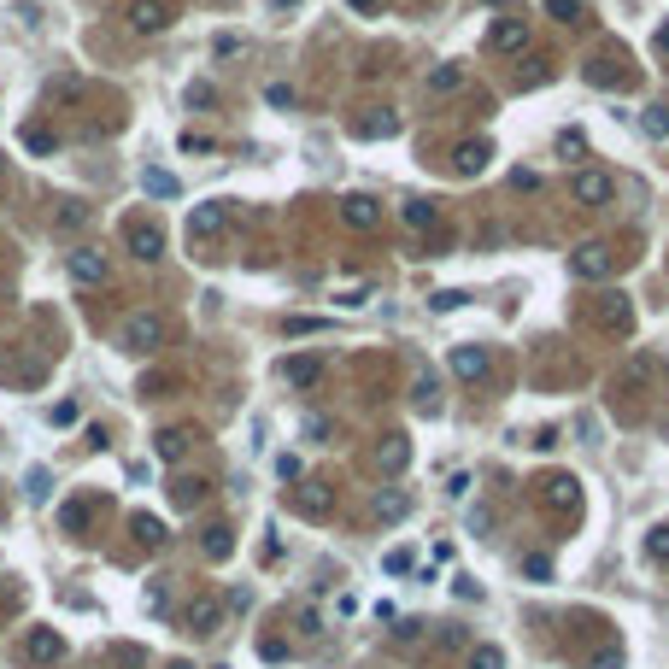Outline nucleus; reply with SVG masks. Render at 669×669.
Listing matches in <instances>:
<instances>
[{
    "label": "nucleus",
    "mask_w": 669,
    "mask_h": 669,
    "mask_svg": "<svg viewBox=\"0 0 669 669\" xmlns=\"http://www.w3.org/2000/svg\"><path fill=\"white\" fill-rule=\"evenodd\" d=\"M118 341H124V352H159V341H165V318H159V311H129Z\"/></svg>",
    "instance_id": "1"
},
{
    "label": "nucleus",
    "mask_w": 669,
    "mask_h": 669,
    "mask_svg": "<svg viewBox=\"0 0 669 669\" xmlns=\"http://www.w3.org/2000/svg\"><path fill=\"white\" fill-rule=\"evenodd\" d=\"M65 277L77 282V288H100V282L112 277V259H106L100 247H77V252L65 259Z\"/></svg>",
    "instance_id": "2"
},
{
    "label": "nucleus",
    "mask_w": 669,
    "mask_h": 669,
    "mask_svg": "<svg viewBox=\"0 0 669 669\" xmlns=\"http://www.w3.org/2000/svg\"><path fill=\"white\" fill-rule=\"evenodd\" d=\"M124 247L136 252L141 265H159V259H165V229H159V223H147V218H136L124 229Z\"/></svg>",
    "instance_id": "3"
},
{
    "label": "nucleus",
    "mask_w": 669,
    "mask_h": 669,
    "mask_svg": "<svg viewBox=\"0 0 669 669\" xmlns=\"http://www.w3.org/2000/svg\"><path fill=\"white\" fill-rule=\"evenodd\" d=\"M446 370H452L458 382H482V376L493 370V359H488V347L464 341V347H452V352H446Z\"/></svg>",
    "instance_id": "4"
},
{
    "label": "nucleus",
    "mask_w": 669,
    "mask_h": 669,
    "mask_svg": "<svg viewBox=\"0 0 669 669\" xmlns=\"http://www.w3.org/2000/svg\"><path fill=\"white\" fill-rule=\"evenodd\" d=\"M570 270L582 282H605L611 277V247H599V241H582V247L570 252Z\"/></svg>",
    "instance_id": "5"
},
{
    "label": "nucleus",
    "mask_w": 669,
    "mask_h": 669,
    "mask_svg": "<svg viewBox=\"0 0 669 669\" xmlns=\"http://www.w3.org/2000/svg\"><path fill=\"white\" fill-rule=\"evenodd\" d=\"M570 194H575V206H611V194H616V182L605 177V170H575V182H570Z\"/></svg>",
    "instance_id": "6"
},
{
    "label": "nucleus",
    "mask_w": 669,
    "mask_h": 669,
    "mask_svg": "<svg viewBox=\"0 0 669 669\" xmlns=\"http://www.w3.org/2000/svg\"><path fill=\"white\" fill-rule=\"evenodd\" d=\"M124 24L136 29V36H159V29L170 24V6H165V0H129Z\"/></svg>",
    "instance_id": "7"
},
{
    "label": "nucleus",
    "mask_w": 669,
    "mask_h": 669,
    "mask_svg": "<svg viewBox=\"0 0 669 669\" xmlns=\"http://www.w3.org/2000/svg\"><path fill=\"white\" fill-rule=\"evenodd\" d=\"M24 657L29 664H59V657H65V634H59V628H29L24 634Z\"/></svg>",
    "instance_id": "8"
},
{
    "label": "nucleus",
    "mask_w": 669,
    "mask_h": 669,
    "mask_svg": "<svg viewBox=\"0 0 669 669\" xmlns=\"http://www.w3.org/2000/svg\"><path fill=\"white\" fill-rule=\"evenodd\" d=\"M352 136H359V141H388V136H400V112H388V106L364 112V118H352Z\"/></svg>",
    "instance_id": "9"
},
{
    "label": "nucleus",
    "mask_w": 669,
    "mask_h": 669,
    "mask_svg": "<svg viewBox=\"0 0 669 669\" xmlns=\"http://www.w3.org/2000/svg\"><path fill=\"white\" fill-rule=\"evenodd\" d=\"M488 47H500V54H529V24H523V18H500V24L488 29Z\"/></svg>",
    "instance_id": "10"
},
{
    "label": "nucleus",
    "mask_w": 669,
    "mask_h": 669,
    "mask_svg": "<svg viewBox=\"0 0 669 669\" xmlns=\"http://www.w3.org/2000/svg\"><path fill=\"white\" fill-rule=\"evenodd\" d=\"M341 223H347V229H376L382 206L370 194H347V200H341Z\"/></svg>",
    "instance_id": "11"
},
{
    "label": "nucleus",
    "mask_w": 669,
    "mask_h": 669,
    "mask_svg": "<svg viewBox=\"0 0 669 669\" xmlns=\"http://www.w3.org/2000/svg\"><path fill=\"white\" fill-rule=\"evenodd\" d=\"M599 323L611 334H628L634 329V306H628V293H599Z\"/></svg>",
    "instance_id": "12"
},
{
    "label": "nucleus",
    "mask_w": 669,
    "mask_h": 669,
    "mask_svg": "<svg viewBox=\"0 0 669 669\" xmlns=\"http://www.w3.org/2000/svg\"><path fill=\"white\" fill-rule=\"evenodd\" d=\"M282 376H288L293 388H318L323 359H311V352H293V359H282Z\"/></svg>",
    "instance_id": "13"
},
{
    "label": "nucleus",
    "mask_w": 669,
    "mask_h": 669,
    "mask_svg": "<svg viewBox=\"0 0 669 669\" xmlns=\"http://www.w3.org/2000/svg\"><path fill=\"white\" fill-rule=\"evenodd\" d=\"M405 511H411V493L405 488H382L376 500H370V516H376V523H400Z\"/></svg>",
    "instance_id": "14"
},
{
    "label": "nucleus",
    "mask_w": 669,
    "mask_h": 669,
    "mask_svg": "<svg viewBox=\"0 0 669 669\" xmlns=\"http://www.w3.org/2000/svg\"><path fill=\"white\" fill-rule=\"evenodd\" d=\"M218 229H223V200H206V206L188 211V235H194V241L218 235Z\"/></svg>",
    "instance_id": "15"
},
{
    "label": "nucleus",
    "mask_w": 669,
    "mask_h": 669,
    "mask_svg": "<svg viewBox=\"0 0 669 669\" xmlns=\"http://www.w3.org/2000/svg\"><path fill=\"white\" fill-rule=\"evenodd\" d=\"M488 159H493L488 141H464L458 153H452V165H458V177H482V170H488Z\"/></svg>",
    "instance_id": "16"
},
{
    "label": "nucleus",
    "mask_w": 669,
    "mask_h": 669,
    "mask_svg": "<svg viewBox=\"0 0 669 669\" xmlns=\"http://www.w3.org/2000/svg\"><path fill=\"white\" fill-rule=\"evenodd\" d=\"M188 441H194L188 429H159V434H153V452H159L165 464H182V458H188Z\"/></svg>",
    "instance_id": "17"
},
{
    "label": "nucleus",
    "mask_w": 669,
    "mask_h": 669,
    "mask_svg": "<svg viewBox=\"0 0 669 669\" xmlns=\"http://www.w3.org/2000/svg\"><path fill=\"white\" fill-rule=\"evenodd\" d=\"M376 464H382L388 475H400L405 464H411V441H405V434H388V441L376 446Z\"/></svg>",
    "instance_id": "18"
},
{
    "label": "nucleus",
    "mask_w": 669,
    "mask_h": 669,
    "mask_svg": "<svg viewBox=\"0 0 669 669\" xmlns=\"http://www.w3.org/2000/svg\"><path fill=\"white\" fill-rule=\"evenodd\" d=\"M218 623H223V605L218 599H194V605H188V634H218Z\"/></svg>",
    "instance_id": "19"
},
{
    "label": "nucleus",
    "mask_w": 669,
    "mask_h": 669,
    "mask_svg": "<svg viewBox=\"0 0 669 669\" xmlns=\"http://www.w3.org/2000/svg\"><path fill=\"white\" fill-rule=\"evenodd\" d=\"M400 218H405V229L429 235L434 223H441V211H434V200H405V206H400Z\"/></svg>",
    "instance_id": "20"
},
{
    "label": "nucleus",
    "mask_w": 669,
    "mask_h": 669,
    "mask_svg": "<svg viewBox=\"0 0 669 669\" xmlns=\"http://www.w3.org/2000/svg\"><path fill=\"white\" fill-rule=\"evenodd\" d=\"M141 188H147L153 200H177V194H182V182L170 177V170H159V165H153V170H141Z\"/></svg>",
    "instance_id": "21"
},
{
    "label": "nucleus",
    "mask_w": 669,
    "mask_h": 669,
    "mask_svg": "<svg viewBox=\"0 0 669 669\" xmlns=\"http://www.w3.org/2000/svg\"><path fill=\"white\" fill-rule=\"evenodd\" d=\"M88 516H95V505H88V500H65L59 523H65V534H88Z\"/></svg>",
    "instance_id": "22"
},
{
    "label": "nucleus",
    "mask_w": 669,
    "mask_h": 669,
    "mask_svg": "<svg viewBox=\"0 0 669 669\" xmlns=\"http://www.w3.org/2000/svg\"><path fill=\"white\" fill-rule=\"evenodd\" d=\"M541 488H546V500H558L564 511H575V500H582V493H575V475H552V482H541Z\"/></svg>",
    "instance_id": "23"
},
{
    "label": "nucleus",
    "mask_w": 669,
    "mask_h": 669,
    "mask_svg": "<svg viewBox=\"0 0 669 669\" xmlns=\"http://www.w3.org/2000/svg\"><path fill=\"white\" fill-rule=\"evenodd\" d=\"M229 552H235V534L223 529V523H218V529H206V558H211V564H223Z\"/></svg>",
    "instance_id": "24"
},
{
    "label": "nucleus",
    "mask_w": 669,
    "mask_h": 669,
    "mask_svg": "<svg viewBox=\"0 0 669 669\" xmlns=\"http://www.w3.org/2000/svg\"><path fill=\"white\" fill-rule=\"evenodd\" d=\"M640 129H646V136H657V141H669V106H664V100L640 112Z\"/></svg>",
    "instance_id": "25"
},
{
    "label": "nucleus",
    "mask_w": 669,
    "mask_h": 669,
    "mask_svg": "<svg viewBox=\"0 0 669 669\" xmlns=\"http://www.w3.org/2000/svg\"><path fill=\"white\" fill-rule=\"evenodd\" d=\"M129 529H136V541H141V546H159V541H165V523H159V516H147V511H141Z\"/></svg>",
    "instance_id": "26"
},
{
    "label": "nucleus",
    "mask_w": 669,
    "mask_h": 669,
    "mask_svg": "<svg viewBox=\"0 0 669 669\" xmlns=\"http://www.w3.org/2000/svg\"><path fill=\"white\" fill-rule=\"evenodd\" d=\"M458 83H464V70H458V65H434V70H429V88H434V95H452Z\"/></svg>",
    "instance_id": "27"
},
{
    "label": "nucleus",
    "mask_w": 669,
    "mask_h": 669,
    "mask_svg": "<svg viewBox=\"0 0 669 669\" xmlns=\"http://www.w3.org/2000/svg\"><path fill=\"white\" fill-rule=\"evenodd\" d=\"M24 493H29V505H47V493H54V475H47V470H29V475H24Z\"/></svg>",
    "instance_id": "28"
},
{
    "label": "nucleus",
    "mask_w": 669,
    "mask_h": 669,
    "mask_svg": "<svg viewBox=\"0 0 669 669\" xmlns=\"http://www.w3.org/2000/svg\"><path fill=\"white\" fill-rule=\"evenodd\" d=\"M546 18H558V24H582V0H541Z\"/></svg>",
    "instance_id": "29"
},
{
    "label": "nucleus",
    "mask_w": 669,
    "mask_h": 669,
    "mask_svg": "<svg viewBox=\"0 0 669 669\" xmlns=\"http://www.w3.org/2000/svg\"><path fill=\"white\" fill-rule=\"evenodd\" d=\"M646 558H652V564H669V523H657V529L646 534Z\"/></svg>",
    "instance_id": "30"
},
{
    "label": "nucleus",
    "mask_w": 669,
    "mask_h": 669,
    "mask_svg": "<svg viewBox=\"0 0 669 669\" xmlns=\"http://www.w3.org/2000/svg\"><path fill=\"white\" fill-rule=\"evenodd\" d=\"M329 505H334V493H329V488H306V493H300V511H306V516H323Z\"/></svg>",
    "instance_id": "31"
},
{
    "label": "nucleus",
    "mask_w": 669,
    "mask_h": 669,
    "mask_svg": "<svg viewBox=\"0 0 669 669\" xmlns=\"http://www.w3.org/2000/svg\"><path fill=\"white\" fill-rule=\"evenodd\" d=\"M77 417H83V411H77V400H54V405H47V423H54V429H70Z\"/></svg>",
    "instance_id": "32"
},
{
    "label": "nucleus",
    "mask_w": 669,
    "mask_h": 669,
    "mask_svg": "<svg viewBox=\"0 0 669 669\" xmlns=\"http://www.w3.org/2000/svg\"><path fill=\"white\" fill-rule=\"evenodd\" d=\"M470 669H505V646H475Z\"/></svg>",
    "instance_id": "33"
},
{
    "label": "nucleus",
    "mask_w": 669,
    "mask_h": 669,
    "mask_svg": "<svg viewBox=\"0 0 669 669\" xmlns=\"http://www.w3.org/2000/svg\"><path fill=\"white\" fill-rule=\"evenodd\" d=\"M523 575H529V582H546V575H552V558H546V552H529V558H523Z\"/></svg>",
    "instance_id": "34"
},
{
    "label": "nucleus",
    "mask_w": 669,
    "mask_h": 669,
    "mask_svg": "<svg viewBox=\"0 0 669 669\" xmlns=\"http://www.w3.org/2000/svg\"><path fill=\"white\" fill-rule=\"evenodd\" d=\"M558 153H564V159H582V153H587L582 129H564V136H558Z\"/></svg>",
    "instance_id": "35"
},
{
    "label": "nucleus",
    "mask_w": 669,
    "mask_h": 669,
    "mask_svg": "<svg viewBox=\"0 0 669 669\" xmlns=\"http://www.w3.org/2000/svg\"><path fill=\"white\" fill-rule=\"evenodd\" d=\"M24 147H29V153H54V136L29 124V129H24Z\"/></svg>",
    "instance_id": "36"
},
{
    "label": "nucleus",
    "mask_w": 669,
    "mask_h": 669,
    "mask_svg": "<svg viewBox=\"0 0 669 669\" xmlns=\"http://www.w3.org/2000/svg\"><path fill=\"white\" fill-rule=\"evenodd\" d=\"M417 405H423V411H441V393H434V376H417Z\"/></svg>",
    "instance_id": "37"
},
{
    "label": "nucleus",
    "mask_w": 669,
    "mask_h": 669,
    "mask_svg": "<svg viewBox=\"0 0 669 669\" xmlns=\"http://www.w3.org/2000/svg\"><path fill=\"white\" fill-rule=\"evenodd\" d=\"M464 300H470V293H458V288H441V293L429 300V306H434V311H458Z\"/></svg>",
    "instance_id": "38"
},
{
    "label": "nucleus",
    "mask_w": 669,
    "mask_h": 669,
    "mask_svg": "<svg viewBox=\"0 0 669 669\" xmlns=\"http://www.w3.org/2000/svg\"><path fill=\"white\" fill-rule=\"evenodd\" d=\"M265 100H270L277 112H288V106H293V88H288V83H270V88H265Z\"/></svg>",
    "instance_id": "39"
},
{
    "label": "nucleus",
    "mask_w": 669,
    "mask_h": 669,
    "mask_svg": "<svg viewBox=\"0 0 669 669\" xmlns=\"http://www.w3.org/2000/svg\"><path fill=\"white\" fill-rule=\"evenodd\" d=\"M83 223H88L83 206H65V211H59V235H65V229H83Z\"/></svg>",
    "instance_id": "40"
},
{
    "label": "nucleus",
    "mask_w": 669,
    "mask_h": 669,
    "mask_svg": "<svg viewBox=\"0 0 669 669\" xmlns=\"http://www.w3.org/2000/svg\"><path fill=\"white\" fill-rule=\"evenodd\" d=\"M382 564H388V575H405V570H411V552H405V546H393Z\"/></svg>",
    "instance_id": "41"
},
{
    "label": "nucleus",
    "mask_w": 669,
    "mask_h": 669,
    "mask_svg": "<svg viewBox=\"0 0 669 669\" xmlns=\"http://www.w3.org/2000/svg\"><path fill=\"white\" fill-rule=\"evenodd\" d=\"M241 47H247V42H241V36H218V59H235Z\"/></svg>",
    "instance_id": "42"
},
{
    "label": "nucleus",
    "mask_w": 669,
    "mask_h": 669,
    "mask_svg": "<svg viewBox=\"0 0 669 669\" xmlns=\"http://www.w3.org/2000/svg\"><path fill=\"white\" fill-rule=\"evenodd\" d=\"M446 493H452V500H464V493H470V470L452 475V482H446Z\"/></svg>",
    "instance_id": "43"
},
{
    "label": "nucleus",
    "mask_w": 669,
    "mask_h": 669,
    "mask_svg": "<svg viewBox=\"0 0 669 669\" xmlns=\"http://www.w3.org/2000/svg\"><path fill=\"white\" fill-rule=\"evenodd\" d=\"M657 54H669V18L657 24Z\"/></svg>",
    "instance_id": "44"
},
{
    "label": "nucleus",
    "mask_w": 669,
    "mask_h": 669,
    "mask_svg": "<svg viewBox=\"0 0 669 669\" xmlns=\"http://www.w3.org/2000/svg\"><path fill=\"white\" fill-rule=\"evenodd\" d=\"M352 6H359V12H370V6H376V0H352Z\"/></svg>",
    "instance_id": "45"
},
{
    "label": "nucleus",
    "mask_w": 669,
    "mask_h": 669,
    "mask_svg": "<svg viewBox=\"0 0 669 669\" xmlns=\"http://www.w3.org/2000/svg\"><path fill=\"white\" fill-rule=\"evenodd\" d=\"M165 669H194V664H165Z\"/></svg>",
    "instance_id": "46"
},
{
    "label": "nucleus",
    "mask_w": 669,
    "mask_h": 669,
    "mask_svg": "<svg viewBox=\"0 0 669 669\" xmlns=\"http://www.w3.org/2000/svg\"><path fill=\"white\" fill-rule=\"evenodd\" d=\"M0 182H6V159H0Z\"/></svg>",
    "instance_id": "47"
},
{
    "label": "nucleus",
    "mask_w": 669,
    "mask_h": 669,
    "mask_svg": "<svg viewBox=\"0 0 669 669\" xmlns=\"http://www.w3.org/2000/svg\"><path fill=\"white\" fill-rule=\"evenodd\" d=\"M277 6H293V0H277Z\"/></svg>",
    "instance_id": "48"
},
{
    "label": "nucleus",
    "mask_w": 669,
    "mask_h": 669,
    "mask_svg": "<svg viewBox=\"0 0 669 669\" xmlns=\"http://www.w3.org/2000/svg\"><path fill=\"white\" fill-rule=\"evenodd\" d=\"M488 6H500V0H488Z\"/></svg>",
    "instance_id": "49"
}]
</instances>
